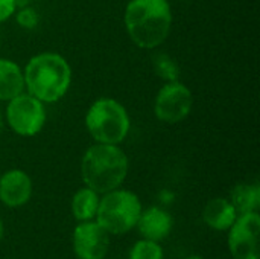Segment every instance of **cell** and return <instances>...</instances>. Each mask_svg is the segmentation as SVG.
<instances>
[{
	"instance_id": "obj_1",
	"label": "cell",
	"mask_w": 260,
	"mask_h": 259,
	"mask_svg": "<svg viewBox=\"0 0 260 259\" xmlns=\"http://www.w3.org/2000/svg\"><path fill=\"white\" fill-rule=\"evenodd\" d=\"M123 23L131 41L140 49H155L165 43L172 26L168 0H129Z\"/></svg>"
},
{
	"instance_id": "obj_2",
	"label": "cell",
	"mask_w": 260,
	"mask_h": 259,
	"mask_svg": "<svg viewBox=\"0 0 260 259\" xmlns=\"http://www.w3.org/2000/svg\"><path fill=\"white\" fill-rule=\"evenodd\" d=\"M23 78L24 92L43 104H52L67 93L72 84V69L62 55L41 52L26 63Z\"/></svg>"
},
{
	"instance_id": "obj_3",
	"label": "cell",
	"mask_w": 260,
	"mask_h": 259,
	"mask_svg": "<svg viewBox=\"0 0 260 259\" xmlns=\"http://www.w3.org/2000/svg\"><path fill=\"white\" fill-rule=\"evenodd\" d=\"M128 156L119 145L94 143L82 156L81 176L87 188L98 194L117 189L126 179Z\"/></svg>"
},
{
	"instance_id": "obj_4",
	"label": "cell",
	"mask_w": 260,
	"mask_h": 259,
	"mask_svg": "<svg viewBox=\"0 0 260 259\" xmlns=\"http://www.w3.org/2000/svg\"><path fill=\"white\" fill-rule=\"evenodd\" d=\"M85 128L96 143L119 145L131 128L126 108L113 98L96 99L85 113Z\"/></svg>"
},
{
	"instance_id": "obj_5",
	"label": "cell",
	"mask_w": 260,
	"mask_h": 259,
	"mask_svg": "<svg viewBox=\"0 0 260 259\" xmlns=\"http://www.w3.org/2000/svg\"><path fill=\"white\" fill-rule=\"evenodd\" d=\"M140 214L142 203L134 192L114 189L99 200L96 221L108 234L122 235L137 226Z\"/></svg>"
},
{
	"instance_id": "obj_6",
	"label": "cell",
	"mask_w": 260,
	"mask_h": 259,
	"mask_svg": "<svg viewBox=\"0 0 260 259\" xmlns=\"http://www.w3.org/2000/svg\"><path fill=\"white\" fill-rule=\"evenodd\" d=\"M5 121L15 134L32 137L38 134L46 124L44 104L27 92H23L6 102Z\"/></svg>"
},
{
	"instance_id": "obj_7",
	"label": "cell",
	"mask_w": 260,
	"mask_h": 259,
	"mask_svg": "<svg viewBox=\"0 0 260 259\" xmlns=\"http://www.w3.org/2000/svg\"><path fill=\"white\" fill-rule=\"evenodd\" d=\"M193 95L190 89L178 81L166 82L157 93L154 101L155 118L163 124H180L192 111Z\"/></svg>"
},
{
	"instance_id": "obj_8",
	"label": "cell",
	"mask_w": 260,
	"mask_h": 259,
	"mask_svg": "<svg viewBox=\"0 0 260 259\" xmlns=\"http://www.w3.org/2000/svg\"><path fill=\"white\" fill-rule=\"evenodd\" d=\"M260 215L247 212L236 217L229 234V247L235 259H260Z\"/></svg>"
},
{
	"instance_id": "obj_9",
	"label": "cell",
	"mask_w": 260,
	"mask_h": 259,
	"mask_svg": "<svg viewBox=\"0 0 260 259\" xmlns=\"http://www.w3.org/2000/svg\"><path fill=\"white\" fill-rule=\"evenodd\" d=\"M108 247V232L98 221H82L73 232V250L79 259H104Z\"/></svg>"
},
{
	"instance_id": "obj_10",
	"label": "cell",
	"mask_w": 260,
	"mask_h": 259,
	"mask_svg": "<svg viewBox=\"0 0 260 259\" xmlns=\"http://www.w3.org/2000/svg\"><path fill=\"white\" fill-rule=\"evenodd\" d=\"M32 197V180L21 169H9L0 176V202L8 208H20Z\"/></svg>"
},
{
	"instance_id": "obj_11",
	"label": "cell",
	"mask_w": 260,
	"mask_h": 259,
	"mask_svg": "<svg viewBox=\"0 0 260 259\" xmlns=\"http://www.w3.org/2000/svg\"><path fill=\"white\" fill-rule=\"evenodd\" d=\"M137 226H139L140 234L145 237V240L158 243L171 234L172 217L166 211L154 206L146 211H142Z\"/></svg>"
},
{
	"instance_id": "obj_12",
	"label": "cell",
	"mask_w": 260,
	"mask_h": 259,
	"mask_svg": "<svg viewBox=\"0 0 260 259\" xmlns=\"http://www.w3.org/2000/svg\"><path fill=\"white\" fill-rule=\"evenodd\" d=\"M23 92V69L12 60L0 58V102H8Z\"/></svg>"
},
{
	"instance_id": "obj_13",
	"label": "cell",
	"mask_w": 260,
	"mask_h": 259,
	"mask_svg": "<svg viewBox=\"0 0 260 259\" xmlns=\"http://www.w3.org/2000/svg\"><path fill=\"white\" fill-rule=\"evenodd\" d=\"M236 217L238 212L235 206L225 198L210 200L203 211V218L206 224L215 231H229L235 223Z\"/></svg>"
},
{
	"instance_id": "obj_14",
	"label": "cell",
	"mask_w": 260,
	"mask_h": 259,
	"mask_svg": "<svg viewBox=\"0 0 260 259\" xmlns=\"http://www.w3.org/2000/svg\"><path fill=\"white\" fill-rule=\"evenodd\" d=\"M230 203L239 214L257 212L260 208V186L257 183L236 185L232 191Z\"/></svg>"
},
{
	"instance_id": "obj_15",
	"label": "cell",
	"mask_w": 260,
	"mask_h": 259,
	"mask_svg": "<svg viewBox=\"0 0 260 259\" xmlns=\"http://www.w3.org/2000/svg\"><path fill=\"white\" fill-rule=\"evenodd\" d=\"M99 194L90 188L79 189L72 198V212L73 217L79 221H90L96 217L99 206Z\"/></svg>"
},
{
	"instance_id": "obj_16",
	"label": "cell",
	"mask_w": 260,
	"mask_h": 259,
	"mask_svg": "<svg viewBox=\"0 0 260 259\" xmlns=\"http://www.w3.org/2000/svg\"><path fill=\"white\" fill-rule=\"evenodd\" d=\"M152 64H154V72L157 73V76L165 79L166 82L180 79V67L177 61L168 53H161V52L155 53Z\"/></svg>"
},
{
	"instance_id": "obj_17",
	"label": "cell",
	"mask_w": 260,
	"mask_h": 259,
	"mask_svg": "<svg viewBox=\"0 0 260 259\" xmlns=\"http://www.w3.org/2000/svg\"><path fill=\"white\" fill-rule=\"evenodd\" d=\"M129 259H163V249L157 241H137L129 250Z\"/></svg>"
},
{
	"instance_id": "obj_18",
	"label": "cell",
	"mask_w": 260,
	"mask_h": 259,
	"mask_svg": "<svg viewBox=\"0 0 260 259\" xmlns=\"http://www.w3.org/2000/svg\"><path fill=\"white\" fill-rule=\"evenodd\" d=\"M15 20H17V23H18L20 27L27 29V31H32L40 23V14H38V11L34 6L26 5V6L18 8V11L15 14Z\"/></svg>"
},
{
	"instance_id": "obj_19",
	"label": "cell",
	"mask_w": 260,
	"mask_h": 259,
	"mask_svg": "<svg viewBox=\"0 0 260 259\" xmlns=\"http://www.w3.org/2000/svg\"><path fill=\"white\" fill-rule=\"evenodd\" d=\"M17 11V0H0V23L12 17Z\"/></svg>"
},
{
	"instance_id": "obj_20",
	"label": "cell",
	"mask_w": 260,
	"mask_h": 259,
	"mask_svg": "<svg viewBox=\"0 0 260 259\" xmlns=\"http://www.w3.org/2000/svg\"><path fill=\"white\" fill-rule=\"evenodd\" d=\"M30 2H37V0H17V8L26 6V5H29Z\"/></svg>"
},
{
	"instance_id": "obj_21",
	"label": "cell",
	"mask_w": 260,
	"mask_h": 259,
	"mask_svg": "<svg viewBox=\"0 0 260 259\" xmlns=\"http://www.w3.org/2000/svg\"><path fill=\"white\" fill-rule=\"evenodd\" d=\"M3 111H2V107H0V131L3 130Z\"/></svg>"
},
{
	"instance_id": "obj_22",
	"label": "cell",
	"mask_w": 260,
	"mask_h": 259,
	"mask_svg": "<svg viewBox=\"0 0 260 259\" xmlns=\"http://www.w3.org/2000/svg\"><path fill=\"white\" fill-rule=\"evenodd\" d=\"M2 237H3V221L0 218V240H2Z\"/></svg>"
},
{
	"instance_id": "obj_23",
	"label": "cell",
	"mask_w": 260,
	"mask_h": 259,
	"mask_svg": "<svg viewBox=\"0 0 260 259\" xmlns=\"http://www.w3.org/2000/svg\"><path fill=\"white\" fill-rule=\"evenodd\" d=\"M187 259H204V258H201V256H198V255H193V256H189Z\"/></svg>"
},
{
	"instance_id": "obj_24",
	"label": "cell",
	"mask_w": 260,
	"mask_h": 259,
	"mask_svg": "<svg viewBox=\"0 0 260 259\" xmlns=\"http://www.w3.org/2000/svg\"><path fill=\"white\" fill-rule=\"evenodd\" d=\"M186 2H189V0H186Z\"/></svg>"
}]
</instances>
